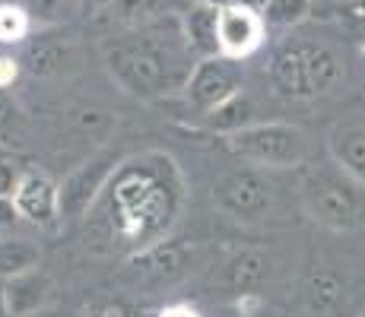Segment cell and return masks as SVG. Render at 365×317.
I'll use <instances>...</instances> for the list:
<instances>
[{"label": "cell", "mask_w": 365, "mask_h": 317, "mask_svg": "<svg viewBox=\"0 0 365 317\" xmlns=\"http://www.w3.org/2000/svg\"><path fill=\"white\" fill-rule=\"evenodd\" d=\"M102 54L111 80L137 98H159L185 89L197 67L178 16H156L137 29H128L111 38Z\"/></svg>", "instance_id": "6da1fadb"}, {"label": "cell", "mask_w": 365, "mask_h": 317, "mask_svg": "<svg viewBox=\"0 0 365 317\" xmlns=\"http://www.w3.org/2000/svg\"><path fill=\"white\" fill-rule=\"evenodd\" d=\"M302 209L331 232H353L365 225V185L340 165L312 168L299 187Z\"/></svg>", "instance_id": "7a4b0ae2"}, {"label": "cell", "mask_w": 365, "mask_h": 317, "mask_svg": "<svg viewBox=\"0 0 365 317\" xmlns=\"http://www.w3.org/2000/svg\"><path fill=\"white\" fill-rule=\"evenodd\" d=\"M340 58L321 41H286L270 61L273 89L286 98L324 95L340 83Z\"/></svg>", "instance_id": "3957f363"}, {"label": "cell", "mask_w": 365, "mask_h": 317, "mask_svg": "<svg viewBox=\"0 0 365 317\" xmlns=\"http://www.w3.org/2000/svg\"><path fill=\"white\" fill-rule=\"evenodd\" d=\"M229 150L257 168H296L308 159V133L296 124H251L229 137Z\"/></svg>", "instance_id": "277c9868"}, {"label": "cell", "mask_w": 365, "mask_h": 317, "mask_svg": "<svg viewBox=\"0 0 365 317\" xmlns=\"http://www.w3.org/2000/svg\"><path fill=\"white\" fill-rule=\"evenodd\" d=\"M213 203L238 222H257L270 213L273 190L257 168H242V172H229L216 181Z\"/></svg>", "instance_id": "5b68a950"}, {"label": "cell", "mask_w": 365, "mask_h": 317, "mask_svg": "<svg viewBox=\"0 0 365 317\" xmlns=\"http://www.w3.org/2000/svg\"><path fill=\"white\" fill-rule=\"evenodd\" d=\"M118 172V156L115 152H99L89 162H83L76 172H70V178L58 187V216L67 222H76L89 213V207L96 203L99 190L108 185V178Z\"/></svg>", "instance_id": "8992f818"}, {"label": "cell", "mask_w": 365, "mask_h": 317, "mask_svg": "<svg viewBox=\"0 0 365 317\" xmlns=\"http://www.w3.org/2000/svg\"><path fill=\"white\" fill-rule=\"evenodd\" d=\"M235 93H242V67L235 63V58H226V54L200 58L185 86L187 102L203 115L222 105L226 98H232Z\"/></svg>", "instance_id": "52a82bcc"}, {"label": "cell", "mask_w": 365, "mask_h": 317, "mask_svg": "<svg viewBox=\"0 0 365 317\" xmlns=\"http://www.w3.org/2000/svg\"><path fill=\"white\" fill-rule=\"evenodd\" d=\"M264 19L251 6L229 4L220 10V51L226 58H245L261 45Z\"/></svg>", "instance_id": "ba28073f"}, {"label": "cell", "mask_w": 365, "mask_h": 317, "mask_svg": "<svg viewBox=\"0 0 365 317\" xmlns=\"http://www.w3.org/2000/svg\"><path fill=\"white\" fill-rule=\"evenodd\" d=\"M23 63L38 80H54V76H64L70 70H76L80 58H76L73 41L61 38V35H35L32 41H26Z\"/></svg>", "instance_id": "9c48e42d"}, {"label": "cell", "mask_w": 365, "mask_h": 317, "mask_svg": "<svg viewBox=\"0 0 365 317\" xmlns=\"http://www.w3.org/2000/svg\"><path fill=\"white\" fill-rule=\"evenodd\" d=\"M54 298V283L48 273L41 270H29L10 276L4 283V305L10 317H32L38 311H45Z\"/></svg>", "instance_id": "30bf717a"}, {"label": "cell", "mask_w": 365, "mask_h": 317, "mask_svg": "<svg viewBox=\"0 0 365 317\" xmlns=\"http://www.w3.org/2000/svg\"><path fill=\"white\" fill-rule=\"evenodd\" d=\"M19 216L35 225H51L58 219V185L41 172H26L13 194Z\"/></svg>", "instance_id": "8fae6325"}, {"label": "cell", "mask_w": 365, "mask_h": 317, "mask_svg": "<svg viewBox=\"0 0 365 317\" xmlns=\"http://www.w3.org/2000/svg\"><path fill=\"white\" fill-rule=\"evenodd\" d=\"M194 248L185 241H156L153 248H146L143 254H137V257L130 260L133 270L140 273V276L146 279H175L185 273L187 260H191Z\"/></svg>", "instance_id": "7c38bea8"}, {"label": "cell", "mask_w": 365, "mask_h": 317, "mask_svg": "<svg viewBox=\"0 0 365 317\" xmlns=\"http://www.w3.org/2000/svg\"><path fill=\"white\" fill-rule=\"evenodd\" d=\"M216 283L229 295H255L267 283V260L257 251H242L222 264Z\"/></svg>", "instance_id": "4fadbf2b"}, {"label": "cell", "mask_w": 365, "mask_h": 317, "mask_svg": "<svg viewBox=\"0 0 365 317\" xmlns=\"http://www.w3.org/2000/svg\"><path fill=\"white\" fill-rule=\"evenodd\" d=\"M331 156L346 175L365 185V124H340L331 133Z\"/></svg>", "instance_id": "5bb4252c"}, {"label": "cell", "mask_w": 365, "mask_h": 317, "mask_svg": "<svg viewBox=\"0 0 365 317\" xmlns=\"http://www.w3.org/2000/svg\"><path fill=\"white\" fill-rule=\"evenodd\" d=\"M181 26H185L187 45L194 48V54L200 58H216L220 51V10L216 6H194L181 16Z\"/></svg>", "instance_id": "9a60e30c"}, {"label": "cell", "mask_w": 365, "mask_h": 317, "mask_svg": "<svg viewBox=\"0 0 365 317\" xmlns=\"http://www.w3.org/2000/svg\"><path fill=\"white\" fill-rule=\"evenodd\" d=\"M255 124V105L245 93H235L232 98H226L222 105H216L213 111H207V127L216 133H238L245 127Z\"/></svg>", "instance_id": "2e32d148"}, {"label": "cell", "mask_w": 365, "mask_h": 317, "mask_svg": "<svg viewBox=\"0 0 365 317\" xmlns=\"http://www.w3.org/2000/svg\"><path fill=\"white\" fill-rule=\"evenodd\" d=\"M41 251L38 244L26 241V238H13V241H0V276H19V273L38 270Z\"/></svg>", "instance_id": "e0dca14e"}, {"label": "cell", "mask_w": 365, "mask_h": 317, "mask_svg": "<svg viewBox=\"0 0 365 317\" xmlns=\"http://www.w3.org/2000/svg\"><path fill=\"white\" fill-rule=\"evenodd\" d=\"M343 301V279L334 270H321L308 283V305L312 311H334Z\"/></svg>", "instance_id": "ac0fdd59"}, {"label": "cell", "mask_w": 365, "mask_h": 317, "mask_svg": "<svg viewBox=\"0 0 365 317\" xmlns=\"http://www.w3.org/2000/svg\"><path fill=\"white\" fill-rule=\"evenodd\" d=\"M312 10V0H264L261 19L264 26H273V29H292Z\"/></svg>", "instance_id": "d6986e66"}, {"label": "cell", "mask_w": 365, "mask_h": 317, "mask_svg": "<svg viewBox=\"0 0 365 317\" xmlns=\"http://www.w3.org/2000/svg\"><path fill=\"white\" fill-rule=\"evenodd\" d=\"M156 6H159V0H111L105 10H108L111 23L137 29V26L156 19Z\"/></svg>", "instance_id": "ffe728a7"}, {"label": "cell", "mask_w": 365, "mask_h": 317, "mask_svg": "<svg viewBox=\"0 0 365 317\" xmlns=\"http://www.w3.org/2000/svg\"><path fill=\"white\" fill-rule=\"evenodd\" d=\"M0 143H6V146L26 143V118L6 89H0Z\"/></svg>", "instance_id": "44dd1931"}, {"label": "cell", "mask_w": 365, "mask_h": 317, "mask_svg": "<svg viewBox=\"0 0 365 317\" xmlns=\"http://www.w3.org/2000/svg\"><path fill=\"white\" fill-rule=\"evenodd\" d=\"M73 130L80 137L102 140L111 133V115L102 108H80V111H73Z\"/></svg>", "instance_id": "7402d4cb"}, {"label": "cell", "mask_w": 365, "mask_h": 317, "mask_svg": "<svg viewBox=\"0 0 365 317\" xmlns=\"http://www.w3.org/2000/svg\"><path fill=\"white\" fill-rule=\"evenodd\" d=\"M26 32H29V13L23 6L0 4V41H6V45L23 41Z\"/></svg>", "instance_id": "603a6c76"}, {"label": "cell", "mask_w": 365, "mask_h": 317, "mask_svg": "<svg viewBox=\"0 0 365 317\" xmlns=\"http://www.w3.org/2000/svg\"><path fill=\"white\" fill-rule=\"evenodd\" d=\"M19 181H23V175H19V168L13 165V162L0 159V197H13V194H16Z\"/></svg>", "instance_id": "cb8c5ba5"}, {"label": "cell", "mask_w": 365, "mask_h": 317, "mask_svg": "<svg viewBox=\"0 0 365 317\" xmlns=\"http://www.w3.org/2000/svg\"><path fill=\"white\" fill-rule=\"evenodd\" d=\"M26 13H29V19H58L61 13V0H26L23 6Z\"/></svg>", "instance_id": "d4e9b609"}, {"label": "cell", "mask_w": 365, "mask_h": 317, "mask_svg": "<svg viewBox=\"0 0 365 317\" xmlns=\"http://www.w3.org/2000/svg\"><path fill=\"white\" fill-rule=\"evenodd\" d=\"M19 219V209L13 203V197H0V225H13Z\"/></svg>", "instance_id": "484cf974"}, {"label": "cell", "mask_w": 365, "mask_h": 317, "mask_svg": "<svg viewBox=\"0 0 365 317\" xmlns=\"http://www.w3.org/2000/svg\"><path fill=\"white\" fill-rule=\"evenodd\" d=\"M16 61H10V58H0V89L4 86H10L13 83V76H16Z\"/></svg>", "instance_id": "4316f807"}, {"label": "cell", "mask_w": 365, "mask_h": 317, "mask_svg": "<svg viewBox=\"0 0 365 317\" xmlns=\"http://www.w3.org/2000/svg\"><path fill=\"white\" fill-rule=\"evenodd\" d=\"M80 317H121V311L111 308V305H93V308H86Z\"/></svg>", "instance_id": "83f0119b"}, {"label": "cell", "mask_w": 365, "mask_h": 317, "mask_svg": "<svg viewBox=\"0 0 365 317\" xmlns=\"http://www.w3.org/2000/svg\"><path fill=\"white\" fill-rule=\"evenodd\" d=\"M159 317H197V311H194V308H185V305H175V308H165Z\"/></svg>", "instance_id": "f1b7e54d"}, {"label": "cell", "mask_w": 365, "mask_h": 317, "mask_svg": "<svg viewBox=\"0 0 365 317\" xmlns=\"http://www.w3.org/2000/svg\"><path fill=\"white\" fill-rule=\"evenodd\" d=\"M200 6H216V10H222V6H229L232 0H197Z\"/></svg>", "instance_id": "f546056e"}, {"label": "cell", "mask_w": 365, "mask_h": 317, "mask_svg": "<svg viewBox=\"0 0 365 317\" xmlns=\"http://www.w3.org/2000/svg\"><path fill=\"white\" fill-rule=\"evenodd\" d=\"M232 4H238V6H251V10H255L257 4H264V0H232Z\"/></svg>", "instance_id": "4dcf8cb0"}, {"label": "cell", "mask_w": 365, "mask_h": 317, "mask_svg": "<svg viewBox=\"0 0 365 317\" xmlns=\"http://www.w3.org/2000/svg\"><path fill=\"white\" fill-rule=\"evenodd\" d=\"M83 4H86V6H108L111 0H83Z\"/></svg>", "instance_id": "1f68e13d"}, {"label": "cell", "mask_w": 365, "mask_h": 317, "mask_svg": "<svg viewBox=\"0 0 365 317\" xmlns=\"http://www.w3.org/2000/svg\"><path fill=\"white\" fill-rule=\"evenodd\" d=\"M356 10H359L362 16H365V0H356Z\"/></svg>", "instance_id": "d6a6232c"}, {"label": "cell", "mask_w": 365, "mask_h": 317, "mask_svg": "<svg viewBox=\"0 0 365 317\" xmlns=\"http://www.w3.org/2000/svg\"><path fill=\"white\" fill-rule=\"evenodd\" d=\"M362 317H365V314H362Z\"/></svg>", "instance_id": "836d02e7"}]
</instances>
